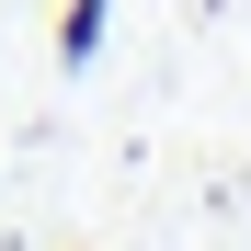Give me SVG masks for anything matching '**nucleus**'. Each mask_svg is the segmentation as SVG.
<instances>
[{"label":"nucleus","instance_id":"f257e3e1","mask_svg":"<svg viewBox=\"0 0 251 251\" xmlns=\"http://www.w3.org/2000/svg\"><path fill=\"white\" fill-rule=\"evenodd\" d=\"M103 12H114V0H69V12H57V57H69V69L103 57Z\"/></svg>","mask_w":251,"mask_h":251}]
</instances>
